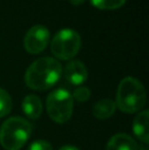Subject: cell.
Instances as JSON below:
<instances>
[{"mask_svg": "<svg viewBox=\"0 0 149 150\" xmlns=\"http://www.w3.org/2000/svg\"><path fill=\"white\" fill-rule=\"evenodd\" d=\"M12 100L7 91L0 88V117H6L11 111Z\"/></svg>", "mask_w": 149, "mask_h": 150, "instance_id": "cell-13", "label": "cell"}, {"mask_svg": "<svg viewBox=\"0 0 149 150\" xmlns=\"http://www.w3.org/2000/svg\"><path fill=\"white\" fill-rule=\"evenodd\" d=\"M73 99L78 102H86V101L89 100L90 96H91V91L88 87L85 86H81V87H78L77 89L74 91L73 93Z\"/></svg>", "mask_w": 149, "mask_h": 150, "instance_id": "cell-14", "label": "cell"}, {"mask_svg": "<svg viewBox=\"0 0 149 150\" xmlns=\"http://www.w3.org/2000/svg\"><path fill=\"white\" fill-rule=\"evenodd\" d=\"M46 108L52 120L57 124H64L73 115L74 99L72 94L66 89L52 91L47 96Z\"/></svg>", "mask_w": 149, "mask_h": 150, "instance_id": "cell-5", "label": "cell"}, {"mask_svg": "<svg viewBox=\"0 0 149 150\" xmlns=\"http://www.w3.org/2000/svg\"><path fill=\"white\" fill-rule=\"evenodd\" d=\"M22 108L24 113L32 120H37L41 117L43 111L42 101L37 95L31 94L24 98L22 103Z\"/></svg>", "mask_w": 149, "mask_h": 150, "instance_id": "cell-10", "label": "cell"}, {"mask_svg": "<svg viewBox=\"0 0 149 150\" xmlns=\"http://www.w3.org/2000/svg\"><path fill=\"white\" fill-rule=\"evenodd\" d=\"M146 90L143 84L133 77H126L119 82L117 91L115 105L126 113L141 110L146 103Z\"/></svg>", "mask_w": 149, "mask_h": 150, "instance_id": "cell-2", "label": "cell"}, {"mask_svg": "<svg viewBox=\"0 0 149 150\" xmlns=\"http://www.w3.org/2000/svg\"><path fill=\"white\" fill-rule=\"evenodd\" d=\"M32 134V125L20 117H9L0 128V144L6 150H20Z\"/></svg>", "mask_w": 149, "mask_h": 150, "instance_id": "cell-3", "label": "cell"}, {"mask_svg": "<svg viewBox=\"0 0 149 150\" xmlns=\"http://www.w3.org/2000/svg\"><path fill=\"white\" fill-rule=\"evenodd\" d=\"M68 1H70L73 5L79 6V5H81V4L84 3V2H85V0H68Z\"/></svg>", "mask_w": 149, "mask_h": 150, "instance_id": "cell-16", "label": "cell"}, {"mask_svg": "<svg viewBox=\"0 0 149 150\" xmlns=\"http://www.w3.org/2000/svg\"><path fill=\"white\" fill-rule=\"evenodd\" d=\"M64 75L71 85L79 86L87 81L88 71L84 62L78 59H73L66 63L64 69Z\"/></svg>", "mask_w": 149, "mask_h": 150, "instance_id": "cell-7", "label": "cell"}, {"mask_svg": "<svg viewBox=\"0 0 149 150\" xmlns=\"http://www.w3.org/2000/svg\"><path fill=\"white\" fill-rule=\"evenodd\" d=\"M138 150H148V149H147V147H146V146H141Z\"/></svg>", "mask_w": 149, "mask_h": 150, "instance_id": "cell-18", "label": "cell"}, {"mask_svg": "<svg viewBox=\"0 0 149 150\" xmlns=\"http://www.w3.org/2000/svg\"><path fill=\"white\" fill-rule=\"evenodd\" d=\"M95 8L101 10H114L125 5L127 0H90Z\"/></svg>", "mask_w": 149, "mask_h": 150, "instance_id": "cell-12", "label": "cell"}, {"mask_svg": "<svg viewBox=\"0 0 149 150\" xmlns=\"http://www.w3.org/2000/svg\"><path fill=\"white\" fill-rule=\"evenodd\" d=\"M61 74L62 67L56 58L40 57L27 69L25 83L32 90H48L59 81Z\"/></svg>", "mask_w": 149, "mask_h": 150, "instance_id": "cell-1", "label": "cell"}, {"mask_svg": "<svg viewBox=\"0 0 149 150\" xmlns=\"http://www.w3.org/2000/svg\"><path fill=\"white\" fill-rule=\"evenodd\" d=\"M82 39L74 29H61L53 36L50 43L51 53L57 59L72 60L81 49Z\"/></svg>", "mask_w": 149, "mask_h": 150, "instance_id": "cell-4", "label": "cell"}, {"mask_svg": "<svg viewBox=\"0 0 149 150\" xmlns=\"http://www.w3.org/2000/svg\"><path fill=\"white\" fill-rule=\"evenodd\" d=\"M28 150H52V145L46 140H36L29 146Z\"/></svg>", "mask_w": 149, "mask_h": 150, "instance_id": "cell-15", "label": "cell"}, {"mask_svg": "<svg viewBox=\"0 0 149 150\" xmlns=\"http://www.w3.org/2000/svg\"><path fill=\"white\" fill-rule=\"evenodd\" d=\"M117 109L115 102L112 99H101L96 102L92 109L93 115L98 120H106L112 117Z\"/></svg>", "mask_w": 149, "mask_h": 150, "instance_id": "cell-11", "label": "cell"}, {"mask_svg": "<svg viewBox=\"0 0 149 150\" xmlns=\"http://www.w3.org/2000/svg\"><path fill=\"white\" fill-rule=\"evenodd\" d=\"M148 117L149 112L147 109L139 112L135 117L132 125V129L135 136L139 139L141 142L145 143L146 145L149 143L148 136Z\"/></svg>", "mask_w": 149, "mask_h": 150, "instance_id": "cell-8", "label": "cell"}, {"mask_svg": "<svg viewBox=\"0 0 149 150\" xmlns=\"http://www.w3.org/2000/svg\"><path fill=\"white\" fill-rule=\"evenodd\" d=\"M59 150H80V149L75 146H72V145H66V146H62Z\"/></svg>", "mask_w": 149, "mask_h": 150, "instance_id": "cell-17", "label": "cell"}, {"mask_svg": "<svg viewBox=\"0 0 149 150\" xmlns=\"http://www.w3.org/2000/svg\"><path fill=\"white\" fill-rule=\"evenodd\" d=\"M49 41V30L43 25H35L25 35L24 48L30 54H39L46 49Z\"/></svg>", "mask_w": 149, "mask_h": 150, "instance_id": "cell-6", "label": "cell"}, {"mask_svg": "<svg viewBox=\"0 0 149 150\" xmlns=\"http://www.w3.org/2000/svg\"><path fill=\"white\" fill-rule=\"evenodd\" d=\"M106 150H138V144L130 135L119 133L109 139Z\"/></svg>", "mask_w": 149, "mask_h": 150, "instance_id": "cell-9", "label": "cell"}]
</instances>
